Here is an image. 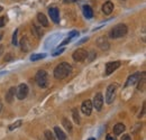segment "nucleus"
Listing matches in <instances>:
<instances>
[{
  "label": "nucleus",
  "mask_w": 146,
  "mask_h": 140,
  "mask_svg": "<svg viewBox=\"0 0 146 140\" xmlns=\"http://www.w3.org/2000/svg\"><path fill=\"white\" fill-rule=\"evenodd\" d=\"M72 72V66L66 63V62H63L61 64H58L54 70V77L56 80H63L65 77H68Z\"/></svg>",
  "instance_id": "f257e3e1"
},
{
  "label": "nucleus",
  "mask_w": 146,
  "mask_h": 140,
  "mask_svg": "<svg viewBox=\"0 0 146 140\" xmlns=\"http://www.w3.org/2000/svg\"><path fill=\"white\" fill-rule=\"evenodd\" d=\"M127 32H128V28L125 24H118V25H116V26L110 30L109 36L111 38L116 39V38H120V37L126 36Z\"/></svg>",
  "instance_id": "f03ea898"
},
{
  "label": "nucleus",
  "mask_w": 146,
  "mask_h": 140,
  "mask_svg": "<svg viewBox=\"0 0 146 140\" xmlns=\"http://www.w3.org/2000/svg\"><path fill=\"white\" fill-rule=\"evenodd\" d=\"M35 81L38 84V87L43 88H47V85H48V74H47V72L44 70L38 71L36 75H35Z\"/></svg>",
  "instance_id": "7ed1b4c3"
},
{
  "label": "nucleus",
  "mask_w": 146,
  "mask_h": 140,
  "mask_svg": "<svg viewBox=\"0 0 146 140\" xmlns=\"http://www.w3.org/2000/svg\"><path fill=\"white\" fill-rule=\"evenodd\" d=\"M117 84H110L109 87L107 88L106 91V102L108 104H111L116 98V92H117Z\"/></svg>",
  "instance_id": "20e7f679"
},
{
  "label": "nucleus",
  "mask_w": 146,
  "mask_h": 140,
  "mask_svg": "<svg viewBox=\"0 0 146 140\" xmlns=\"http://www.w3.org/2000/svg\"><path fill=\"white\" fill-rule=\"evenodd\" d=\"M28 95V87L26 84H19L16 88V96L18 100H24Z\"/></svg>",
  "instance_id": "39448f33"
},
{
  "label": "nucleus",
  "mask_w": 146,
  "mask_h": 140,
  "mask_svg": "<svg viewBox=\"0 0 146 140\" xmlns=\"http://www.w3.org/2000/svg\"><path fill=\"white\" fill-rule=\"evenodd\" d=\"M72 57L75 62H83L88 57V52L83 48H78L76 51H74Z\"/></svg>",
  "instance_id": "423d86ee"
},
{
  "label": "nucleus",
  "mask_w": 146,
  "mask_h": 140,
  "mask_svg": "<svg viewBox=\"0 0 146 140\" xmlns=\"http://www.w3.org/2000/svg\"><path fill=\"white\" fill-rule=\"evenodd\" d=\"M102 105H104V96H102V94L99 92V93H97V94L94 95V98H93L92 106L96 108L97 111H100V110L102 109Z\"/></svg>",
  "instance_id": "0eeeda50"
},
{
  "label": "nucleus",
  "mask_w": 146,
  "mask_h": 140,
  "mask_svg": "<svg viewBox=\"0 0 146 140\" xmlns=\"http://www.w3.org/2000/svg\"><path fill=\"white\" fill-rule=\"evenodd\" d=\"M120 65H121V62H119V61L107 63V64H106V73H105V74H106V75H110L112 72H115L117 69H119Z\"/></svg>",
  "instance_id": "6e6552de"
},
{
  "label": "nucleus",
  "mask_w": 146,
  "mask_h": 140,
  "mask_svg": "<svg viewBox=\"0 0 146 140\" xmlns=\"http://www.w3.org/2000/svg\"><path fill=\"white\" fill-rule=\"evenodd\" d=\"M139 77H141V72H136V73H134L133 75H130V76H129V77L127 79L126 83H125V88H127V87H130V85H134V84H136V83L138 82Z\"/></svg>",
  "instance_id": "1a4fd4ad"
},
{
  "label": "nucleus",
  "mask_w": 146,
  "mask_h": 140,
  "mask_svg": "<svg viewBox=\"0 0 146 140\" xmlns=\"http://www.w3.org/2000/svg\"><path fill=\"white\" fill-rule=\"evenodd\" d=\"M92 102L90 100H86V101H83L82 102V104H81V110H82V112L86 114V116H90L92 112Z\"/></svg>",
  "instance_id": "9d476101"
},
{
  "label": "nucleus",
  "mask_w": 146,
  "mask_h": 140,
  "mask_svg": "<svg viewBox=\"0 0 146 140\" xmlns=\"http://www.w3.org/2000/svg\"><path fill=\"white\" fill-rule=\"evenodd\" d=\"M48 15H50L51 19L54 21L55 24H58V22H60V13H58L57 8L51 7V8L48 9Z\"/></svg>",
  "instance_id": "9b49d317"
},
{
  "label": "nucleus",
  "mask_w": 146,
  "mask_h": 140,
  "mask_svg": "<svg viewBox=\"0 0 146 140\" xmlns=\"http://www.w3.org/2000/svg\"><path fill=\"white\" fill-rule=\"evenodd\" d=\"M15 94H16V88H10L8 91H7V93H6V102L7 103H13V101H14V99H15Z\"/></svg>",
  "instance_id": "f8f14e48"
},
{
  "label": "nucleus",
  "mask_w": 146,
  "mask_h": 140,
  "mask_svg": "<svg viewBox=\"0 0 146 140\" xmlns=\"http://www.w3.org/2000/svg\"><path fill=\"white\" fill-rule=\"evenodd\" d=\"M97 45L102 50V51H107L109 50V42L105 38V37H100L98 40H97Z\"/></svg>",
  "instance_id": "ddd939ff"
},
{
  "label": "nucleus",
  "mask_w": 146,
  "mask_h": 140,
  "mask_svg": "<svg viewBox=\"0 0 146 140\" xmlns=\"http://www.w3.org/2000/svg\"><path fill=\"white\" fill-rule=\"evenodd\" d=\"M137 83H138L137 88H138L139 91L144 92V91H145V84H146V73L145 72L141 73V77H139V80H138Z\"/></svg>",
  "instance_id": "4468645a"
},
{
  "label": "nucleus",
  "mask_w": 146,
  "mask_h": 140,
  "mask_svg": "<svg viewBox=\"0 0 146 140\" xmlns=\"http://www.w3.org/2000/svg\"><path fill=\"white\" fill-rule=\"evenodd\" d=\"M112 11H113V3H112L111 1L105 2L104 6H102V13H104L105 15H110Z\"/></svg>",
  "instance_id": "2eb2a0df"
},
{
  "label": "nucleus",
  "mask_w": 146,
  "mask_h": 140,
  "mask_svg": "<svg viewBox=\"0 0 146 140\" xmlns=\"http://www.w3.org/2000/svg\"><path fill=\"white\" fill-rule=\"evenodd\" d=\"M82 11H83V15L87 19H91L93 17V11H92V8L90 6H83L82 7Z\"/></svg>",
  "instance_id": "dca6fc26"
},
{
  "label": "nucleus",
  "mask_w": 146,
  "mask_h": 140,
  "mask_svg": "<svg viewBox=\"0 0 146 140\" xmlns=\"http://www.w3.org/2000/svg\"><path fill=\"white\" fill-rule=\"evenodd\" d=\"M37 20L39 21V24L42 25V27H47L48 26V20H47V18H46V16L44 14L38 13L37 14Z\"/></svg>",
  "instance_id": "f3484780"
},
{
  "label": "nucleus",
  "mask_w": 146,
  "mask_h": 140,
  "mask_svg": "<svg viewBox=\"0 0 146 140\" xmlns=\"http://www.w3.org/2000/svg\"><path fill=\"white\" fill-rule=\"evenodd\" d=\"M54 132H55V135H56L57 140H66V135H65V133L63 132V130L60 129L58 127H55Z\"/></svg>",
  "instance_id": "a211bd4d"
},
{
  "label": "nucleus",
  "mask_w": 146,
  "mask_h": 140,
  "mask_svg": "<svg viewBox=\"0 0 146 140\" xmlns=\"http://www.w3.org/2000/svg\"><path fill=\"white\" fill-rule=\"evenodd\" d=\"M125 124L124 123H117L115 127H113V133L115 135H120V133H123L124 131H125Z\"/></svg>",
  "instance_id": "6ab92c4d"
},
{
  "label": "nucleus",
  "mask_w": 146,
  "mask_h": 140,
  "mask_svg": "<svg viewBox=\"0 0 146 140\" xmlns=\"http://www.w3.org/2000/svg\"><path fill=\"white\" fill-rule=\"evenodd\" d=\"M28 44H29V43H28L27 38H23V39H21L20 45H21V50H23L24 52H28V50H29V45H28Z\"/></svg>",
  "instance_id": "aec40b11"
},
{
  "label": "nucleus",
  "mask_w": 146,
  "mask_h": 140,
  "mask_svg": "<svg viewBox=\"0 0 146 140\" xmlns=\"http://www.w3.org/2000/svg\"><path fill=\"white\" fill-rule=\"evenodd\" d=\"M46 57V54H33L31 56V61L32 62H36V61H39V59H43Z\"/></svg>",
  "instance_id": "412c9836"
},
{
  "label": "nucleus",
  "mask_w": 146,
  "mask_h": 140,
  "mask_svg": "<svg viewBox=\"0 0 146 140\" xmlns=\"http://www.w3.org/2000/svg\"><path fill=\"white\" fill-rule=\"evenodd\" d=\"M62 124L64 125V128H65L68 131H72V124H71V122L69 121V119L63 118V120H62Z\"/></svg>",
  "instance_id": "4be33fe9"
},
{
  "label": "nucleus",
  "mask_w": 146,
  "mask_h": 140,
  "mask_svg": "<svg viewBox=\"0 0 146 140\" xmlns=\"http://www.w3.org/2000/svg\"><path fill=\"white\" fill-rule=\"evenodd\" d=\"M32 30L35 33V35L39 38V37H42L43 34H44V32L42 30V28L40 27H38V26H33V28H32Z\"/></svg>",
  "instance_id": "5701e85b"
},
{
  "label": "nucleus",
  "mask_w": 146,
  "mask_h": 140,
  "mask_svg": "<svg viewBox=\"0 0 146 140\" xmlns=\"http://www.w3.org/2000/svg\"><path fill=\"white\" fill-rule=\"evenodd\" d=\"M72 117L73 120L75 123H80V117H79V112H78V109H73L72 110Z\"/></svg>",
  "instance_id": "b1692460"
},
{
  "label": "nucleus",
  "mask_w": 146,
  "mask_h": 140,
  "mask_svg": "<svg viewBox=\"0 0 146 140\" xmlns=\"http://www.w3.org/2000/svg\"><path fill=\"white\" fill-rule=\"evenodd\" d=\"M44 140H55L54 135L50 131V130H46L44 132Z\"/></svg>",
  "instance_id": "393cba45"
},
{
  "label": "nucleus",
  "mask_w": 146,
  "mask_h": 140,
  "mask_svg": "<svg viewBox=\"0 0 146 140\" xmlns=\"http://www.w3.org/2000/svg\"><path fill=\"white\" fill-rule=\"evenodd\" d=\"M23 124V121L21 120H18V121H16L15 123H13V124H10L9 125V131H13V130H15V129H17V128H19L20 125Z\"/></svg>",
  "instance_id": "a878e982"
},
{
  "label": "nucleus",
  "mask_w": 146,
  "mask_h": 140,
  "mask_svg": "<svg viewBox=\"0 0 146 140\" xmlns=\"http://www.w3.org/2000/svg\"><path fill=\"white\" fill-rule=\"evenodd\" d=\"M18 29H16L15 32H14V34H13V45H18Z\"/></svg>",
  "instance_id": "bb28decb"
},
{
  "label": "nucleus",
  "mask_w": 146,
  "mask_h": 140,
  "mask_svg": "<svg viewBox=\"0 0 146 140\" xmlns=\"http://www.w3.org/2000/svg\"><path fill=\"white\" fill-rule=\"evenodd\" d=\"M7 22H8V17L7 16H2V17L0 18V28L5 27L7 25Z\"/></svg>",
  "instance_id": "cd10ccee"
},
{
  "label": "nucleus",
  "mask_w": 146,
  "mask_h": 140,
  "mask_svg": "<svg viewBox=\"0 0 146 140\" xmlns=\"http://www.w3.org/2000/svg\"><path fill=\"white\" fill-rule=\"evenodd\" d=\"M78 35H79V33H78L76 30H72V32H71V33L69 34V37H68V38H70V39H72L73 37H75V36H78Z\"/></svg>",
  "instance_id": "c85d7f7f"
},
{
  "label": "nucleus",
  "mask_w": 146,
  "mask_h": 140,
  "mask_svg": "<svg viewBox=\"0 0 146 140\" xmlns=\"http://www.w3.org/2000/svg\"><path fill=\"white\" fill-rule=\"evenodd\" d=\"M64 52V48L62 47V48H58L57 51H55L54 53H53V56H57V55H61L62 53Z\"/></svg>",
  "instance_id": "c756f323"
},
{
  "label": "nucleus",
  "mask_w": 146,
  "mask_h": 140,
  "mask_svg": "<svg viewBox=\"0 0 146 140\" xmlns=\"http://www.w3.org/2000/svg\"><path fill=\"white\" fill-rule=\"evenodd\" d=\"M70 42H71V39H70V38H66L65 40H63V42L61 43V46H64V45H66V44H69Z\"/></svg>",
  "instance_id": "7c9ffc66"
},
{
  "label": "nucleus",
  "mask_w": 146,
  "mask_h": 140,
  "mask_svg": "<svg viewBox=\"0 0 146 140\" xmlns=\"http://www.w3.org/2000/svg\"><path fill=\"white\" fill-rule=\"evenodd\" d=\"M144 113H145V103L143 104V109H142V113H139V117H138V118H143V117H144Z\"/></svg>",
  "instance_id": "2f4dec72"
},
{
  "label": "nucleus",
  "mask_w": 146,
  "mask_h": 140,
  "mask_svg": "<svg viewBox=\"0 0 146 140\" xmlns=\"http://www.w3.org/2000/svg\"><path fill=\"white\" fill-rule=\"evenodd\" d=\"M121 140H131V138H130L129 135H124L123 138H121Z\"/></svg>",
  "instance_id": "473e14b6"
},
{
  "label": "nucleus",
  "mask_w": 146,
  "mask_h": 140,
  "mask_svg": "<svg viewBox=\"0 0 146 140\" xmlns=\"http://www.w3.org/2000/svg\"><path fill=\"white\" fill-rule=\"evenodd\" d=\"M106 140H116V138H115L113 136H111V135H108V136L106 137Z\"/></svg>",
  "instance_id": "72a5a7b5"
},
{
  "label": "nucleus",
  "mask_w": 146,
  "mask_h": 140,
  "mask_svg": "<svg viewBox=\"0 0 146 140\" xmlns=\"http://www.w3.org/2000/svg\"><path fill=\"white\" fill-rule=\"evenodd\" d=\"M87 40H88V38L86 37V38H83V39H81V40H80V42L78 43V45H81V44H83V43H86Z\"/></svg>",
  "instance_id": "f704fd0d"
},
{
  "label": "nucleus",
  "mask_w": 146,
  "mask_h": 140,
  "mask_svg": "<svg viewBox=\"0 0 146 140\" xmlns=\"http://www.w3.org/2000/svg\"><path fill=\"white\" fill-rule=\"evenodd\" d=\"M10 58H11V56H10V54H8V57H5V61L7 62V61H9Z\"/></svg>",
  "instance_id": "c9c22d12"
},
{
  "label": "nucleus",
  "mask_w": 146,
  "mask_h": 140,
  "mask_svg": "<svg viewBox=\"0 0 146 140\" xmlns=\"http://www.w3.org/2000/svg\"><path fill=\"white\" fill-rule=\"evenodd\" d=\"M2 52H3V46H2V45H0V55L2 54Z\"/></svg>",
  "instance_id": "e433bc0d"
},
{
  "label": "nucleus",
  "mask_w": 146,
  "mask_h": 140,
  "mask_svg": "<svg viewBox=\"0 0 146 140\" xmlns=\"http://www.w3.org/2000/svg\"><path fill=\"white\" fill-rule=\"evenodd\" d=\"M75 0H65V2H74Z\"/></svg>",
  "instance_id": "4c0bfd02"
},
{
  "label": "nucleus",
  "mask_w": 146,
  "mask_h": 140,
  "mask_svg": "<svg viewBox=\"0 0 146 140\" xmlns=\"http://www.w3.org/2000/svg\"><path fill=\"white\" fill-rule=\"evenodd\" d=\"M2 10H3V8H2V7H1V6H0V13H1V11H2Z\"/></svg>",
  "instance_id": "58836bf2"
},
{
  "label": "nucleus",
  "mask_w": 146,
  "mask_h": 140,
  "mask_svg": "<svg viewBox=\"0 0 146 140\" xmlns=\"http://www.w3.org/2000/svg\"><path fill=\"white\" fill-rule=\"evenodd\" d=\"M1 109H2V104H1V102H0V111H1Z\"/></svg>",
  "instance_id": "ea45409f"
},
{
  "label": "nucleus",
  "mask_w": 146,
  "mask_h": 140,
  "mask_svg": "<svg viewBox=\"0 0 146 140\" xmlns=\"http://www.w3.org/2000/svg\"><path fill=\"white\" fill-rule=\"evenodd\" d=\"M1 38H2V33H0V40H1Z\"/></svg>",
  "instance_id": "a19ab883"
},
{
  "label": "nucleus",
  "mask_w": 146,
  "mask_h": 140,
  "mask_svg": "<svg viewBox=\"0 0 146 140\" xmlns=\"http://www.w3.org/2000/svg\"><path fill=\"white\" fill-rule=\"evenodd\" d=\"M88 140H96L94 138H90V139H88Z\"/></svg>",
  "instance_id": "79ce46f5"
}]
</instances>
